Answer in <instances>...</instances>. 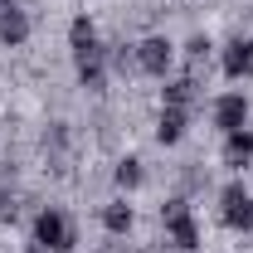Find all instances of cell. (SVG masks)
I'll return each instance as SVG.
<instances>
[{
	"label": "cell",
	"instance_id": "obj_1",
	"mask_svg": "<svg viewBox=\"0 0 253 253\" xmlns=\"http://www.w3.org/2000/svg\"><path fill=\"white\" fill-rule=\"evenodd\" d=\"M68 44H73V63H78L83 88H102V78H107V68H102V39H97L88 15H78L68 25Z\"/></svg>",
	"mask_w": 253,
	"mask_h": 253
},
{
	"label": "cell",
	"instance_id": "obj_9",
	"mask_svg": "<svg viewBox=\"0 0 253 253\" xmlns=\"http://www.w3.org/2000/svg\"><path fill=\"white\" fill-rule=\"evenodd\" d=\"M185 136V107H161V122H156V141L161 146H175Z\"/></svg>",
	"mask_w": 253,
	"mask_h": 253
},
{
	"label": "cell",
	"instance_id": "obj_3",
	"mask_svg": "<svg viewBox=\"0 0 253 253\" xmlns=\"http://www.w3.org/2000/svg\"><path fill=\"white\" fill-rule=\"evenodd\" d=\"M34 244H44V249H73V224H68V214H59V210H39V219H34Z\"/></svg>",
	"mask_w": 253,
	"mask_h": 253
},
{
	"label": "cell",
	"instance_id": "obj_13",
	"mask_svg": "<svg viewBox=\"0 0 253 253\" xmlns=\"http://www.w3.org/2000/svg\"><path fill=\"white\" fill-rule=\"evenodd\" d=\"M190 97H195V78H175V83L166 88V107H185Z\"/></svg>",
	"mask_w": 253,
	"mask_h": 253
},
{
	"label": "cell",
	"instance_id": "obj_6",
	"mask_svg": "<svg viewBox=\"0 0 253 253\" xmlns=\"http://www.w3.org/2000/svg\"><path fill=\"white\" fill-rule=\"evenodd\" d=\"M214 122H219V131H239V126L249 122V102H244V93L214 97Z\"/></svg>",
	"mask_w": 253,
	"mask_h": 253
},
{
	"label": "cell",
	"instance_id": "obj_11",
	"mask_svg": "<svg viewBox=\"0 0 253 253\" xmlns=\"http://www.w3.org/2000/svg\"><path fill=\"white\" fill-rule=\"evenodd\" d=\"M131 219H136V214H131V205H126V200H112V205L102 210V229H107V234H126Z\"/></svg>",
	"mask_w": 253,
	"mask_h": 253
},
{
	"label": "cell",
	"instance_id": "obj_5",
	"mask_svg": "<svg viewBox=\"0 0 253 253\" xmlns=\"http://www.w3.org/2000/svg\"><path fill=\"white\" fill-rule=\"evenodd\" d=\"M219 205H224V224L229 229H253V195L244 185H224Z\"/></svg>",
	"mask_w": 253,
	"mask_h": 253
},
{
	"label": "cell",
	"instance_id": "obj_4",
	"mask_svg": "<svg viewBox=\"0 0 253 253\" xmlns=\"http://www.w3.org/2000/svg\"><path fill=\"white\" fill-rule=\"evenodd\" d=\"M170 59H175V49H170L161 34H151V39H141V44H136V68H141V73H151V78H166Z\"/></svg>",
	"mask_w": 253,
	"mask_h": 253
},
{
	"label": "cell",
	"instance_id": "obj_2",
	"mask_svg": "<svg viewBox=\"0 0 253 253\" xmlns=\"http://www.w3.org/2000/svg\"><path fill=\"white\" fill-rule=\"evenodd\" d=\"M161 224H166V234H170V244H175L180 253L200 249V224L190 219L185 200H170V205H161Z\"/></svg>",
	"mask_w": 253,
	"mask_h": 253
},
{
	"label": "cell",
	"instance_id": "obj_10",
	"mask_svg": "<svg viewBox=\"0 0 253 253\" xmlns=\"http://www.w3.org/2000/svg\"><path fill=\"white\" fill-rule=\"evenodd\" d=\"M224 161L229 166H249L253 161V131H224Z\"/></svg>",
	"mask_w": 253,
	"mask_h": 253
},
{
	"label": "cell",
	"instance_id": "obj_7",
	"mask_svg": "<svg viewBox=\"0 0 253 253\" xmlns=\"http://www.w3.org/2000/svg\"><path fill=\"white\" fill-rule=\"evenodd\" d=\"M224 73L229 78H253V39H229L224 44Z\"/></svg>",
	"mask_w": 253,
	"mask_h": 253
},
{
	"label": "cell",
	"instance_id": "obj_12",
	"mask_svg": "<svg viewBox=\"0 0 253 253\" xmlns=\"http://www.w3.org/2000/svg\"><path fill=\"white\" fill-rule=\"evenodd\" d=\"M112 180H117L122 190H136L141 180H146V170H141V161H136V156H122V161H117V170H112Z\"/></svg>",
	"mask_w": 253,
	"mask_h": 253
},
{
	"label": "cell",
	"instance_id": "obj_14",
	"mask_svg": "<svg viewBox=\"0 0 253 253\" xmlns=\"http://www.w3.org/2000/svg\"><path fill=\"white\" fill-rule=\"evenodd\" d=\"M185 54H190V59H195V63H200V59H205V54H210V39H205V34H195V39H190V44H185Z\"/></svg>",
	"mask_w": 253,
	"mask_h": 253
},
{
	"label": "cell",
	"instance_id": "obj_8",
	"mask_svg": "<svg viewBox=\"0 0 253 253\" xmlns=\"http://www.w3.org/2000/svg\"><path fill=\"white\" fill-rule=\"evenodd\" d=\"M25 39H30V20H25V10L0 5V44H5V49H20Z\"/></svg>",
	"mask_w": 253,
	"mask_h": 253
}]
</instances>
